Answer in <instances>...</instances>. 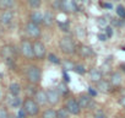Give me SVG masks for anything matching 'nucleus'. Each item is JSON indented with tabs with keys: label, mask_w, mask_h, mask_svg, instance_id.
<instances>
[{
	"label": "nucleus",
	"mask_w": 125,
	"mask_h": 118,
	"mask_svg": "<svg viewBox=\"0 0 125 118\" xmlns=\"http://www.w3.org/2000/svg\"><path fill=\"white\" fill-rule=\"evenodd\" d=\"M22 108L26 112V114L31 117H34L39 113V105L32 98H26L22 103Z\"/></svg>",
	"instance_id": "nucleus-1"
},
{
	"label": "nucleus",
	"mask_w": 125,
	"mask_h": 118,
	"mask_svg": "<svg viewBox=\"0 0 125 118\" xmlns=\"http://www.w3.org/2000/svg\"><path fill=\"white\" fill-rule=\"evenodd\" d=\"M59 46L61 52L65 54H74L76 52V46L70 37H62L59 42Z\"/></svg>",
	"instance_id": "nucleus-2"
},
{
	"label": "nucleus",
	"mask_w": 125,
	"mask_h": 118,
	"mask_svg": "<svg viewBox=\"0 0 125 118\" xmlns=\"http://www.w3.org/2000/svg\"><path fill=\"white\" fill-rule=\"evenodd\" d=\"M26 75H27V79L31 84H38L41 81V70L34 65H31L27 68Z\"/></svg>",
	"instance_id": "nucleus-3"
},
{
	"label": "nucleus",
	"mask_w": 125,
	"mask_h": 118,
	"mask_svg": "<svg viewBox=\"0 0 125 118\" xmlns=\"http://www.w3.org/2000/svg\"><path fill=\"white\" fill-rule=\"evenodd\" d=\"M21 53L23 54V57H26L27 59H32L34 57L33 53V43H31L28 39L22 41L21 43Z\"/></svg>",
	"instance_id": "nucleus-4"
},
{
	"label": "nucleus",
	"mask_w": 125,
	"mask_h": 118,
	"mask_svg": "<svg viewBox=\"0 0 125 118\" xmlns=\"http://www.w3.org/2000/svg\"><path fill=\"white\" fill-rule=\"evenodd\" d=\"M65 108L69 111L70 114H74V116H79L81 113V107L77 102V100L75 98H70L66 101V105H65Z\"/></svg>",
	"instance_id": "nucleus-5"
},
{
	"label": "nucleus",
	"mask_w": 125,
	"mask_h": 118,
	"mask_svg": "<svg viewBox=\"0 0 125 118\" xmlns=\"http://www.w3.org/2000/svg\"><path fill=\"white\" fill-rule=\"evenodd\" d=\"M33 53H34V58L37 59H43L47 54L45 50V46L41 42V41H36L33 43Z\"/></svg>",
	"instance_id": "nucleus-6"
},
{
	"label": "nucleus",
	"mask_w": 125,
	"mask_h": 118,
	"mask_svg": "<svg viewBox=\"0 0 125 118\" xmlns=\"http://www.w3.org/2000/svg\"><path fill=\"white\" fill-rule=\"evenodd\" d=\"M26 32L32 38H38L41 36V28H39V26L36 25V24H33V22H31V21L26 25Z\"/></svg>",
	"instance_id": "nucleus-7"
},
{
	"label": "nucleus",
	"mask_w": 125,
	"mask_h": 118,
	"mask_svg": "<svg viewBox=\"0 0 125 118\" xmlns=\"http://www.w3.org/2000/svg\"><path fill=\"white\" fill-rule=\"evenodd\" d=\"M60 92L56 90V89H50L47 91V97H48V103L50 105H56L59 101H60Z\"/></svg>",
	"instance_id": "nucleus-8"
},
{
	"label": "nucleus",
	"mask_w": 125,
	"mask_h": 118,
	"mask_svg": "<svg viewBox=\"0 0 125 118\" xmlns=\"http://www.w3.org/2000/svg\"><path fill=\"white\" fill-rule=\"evenodd\" d=\"M14 20V12L11 10H5L0 15V24L4 26H9Z\"/></svg>",
	"instance_id": "nucleus-9"
},
{
	"label": "nucleus",
	"mask_w": 125,
	"mask_h": 118,
	"mask_svg": "<svg viewBox=\"0 0 125 118\" xmlns=\"http://www.w3.org/2000/svg\"><path fill=\"white\" fill-rule=\"evenodd\" d=\"M61 10L66 12H74L77 10V5L75 0H61Z\"/></svg>",
	"instance_id": "nucleus-10"
},
{
	"label": "nucleus",
	"mask_w": 125,
	"mask_h": 118,
	"mask_svg": "<svg viewBox=\"0 0 125 118\" xmlns=\"http://www.w3.org/2000/svg\"><path fill=\"white\" fill-rule=\"evenodd\" d=\"M77 102H79L81 109L88 108V107L91 106V102H92V96H90V95H87V94H82V95H80Z\"/></svg>",
	"instance_id": "nucleus-11"
},
{
	"label": "nucleus",
	"mask_w": 125,
	"mask_h": 118,
	"mask_svg": "<svg viewBox=\"0 0 125 118\" xmlns=\"http://www.w3.org/2000/svg\"><path fill=\"white\" fill-rule=\"evenodd\" d=\"M34 98H36L34 101H36L39 106H44V105L48 103L47 92L43 91V90H38V91H36V94H34Z\"/></svg>",
	"instance_id": "nucleus-12"
},
{
	"label": "nucleus",
	"mask_w": 125,
	"mask_h": 118,
	"mask_svg": "<svg viewBox=\"0 0 125 118\" xmlns=\"http://www.w3.org/2000/svg\"><path fill=\"white\" fill-rule=\"evenodd\" d=\"M8 103L10 107L12 108H19L23 102H21V98L19 96H14V95H9L8 96Z\"/></svg>",
	"instance_id": "nucleus-13"
},
{
	"label": "nucleus",
	"mask_w": 125,
	"mask_h": 118,
	"mask_svg": "<svg viewBox=\"0 0 125 118\" xmlns=\"http://www.w3.org/2000/svg\"><path fill=\"white\" fill-rule=\"evenodd\" d=\"M97 90L101 91V92L107 94V92H110V91H112V86H110V84H109L108 81L101 80L99 83H97Z\"/></svg>",
	"instance_id": "nucleus-14"
},
{
	"label": "nucleus",
	"mask_w": 125,
	"mask_h": 118,
	"mask_svg": "<svg viewBox=\"0 0 125 118\" xmlns=\"http://www.w3.org/2000/svg\"><path fill=\"white\" fill-rule=\"evenodd\" d=\"M90 79L94 83H99L102 80V71L97 68H93L90 70Z\"/></svg>",
	"instance_id": "nucleus-15"
},
{
	"label": "nucleus",
	"mask_w": 125,
	"mask_h": 118,
	"mask_svg": "<svg viewBox=\"0 0 125 118\" xmlns=\"http://www.w3.org/2000/svg\"><path fill=\"white\" fill-rule=\"evenodd\" d=\"M43 17H44V15H43L42 12L34 11V12H32V15H31V22H33V24H36V25H39V24L43 22Z\"/></svg>",
	"instance_id": "nucleus-16"
},
{
	"label": "nucleus",
	"mask_w": 125,
	"mask_h": 118,
	"mask_svg": "<svg viewBox=\"0 0 125 118\" xmlns=\"http://www.w3.org/2000/svg\"><path fill=\"white\" fill-rule=\"evenodd\" d=\"M14 54H15V48L12 46H5V47H3V55L6 59H12Z\"/></svg>",
	"instance_id": "nucleus-17"
},
{
	"label": "nucleus",
	"mask_w": 125,
	"mask_h": 118,
	"mask_svg": "<svg viewBox=\"0 0 125 118\" xmlns=\"http://www.w3.org/2000/svg\"><path fill=\"white\" fill-rule=\"evenodd\" d=\"M79 53H80V55H81V57H83V58H88V57L93 55V50H92L90 47L83 46V44H82V46H80Z\"/></svg>",
	"instance_id": "nucleus-18"
},
{
	"label": "nucleus",
	"mask_w": 125,
	"mask_h": 118,
	"mask_svg": "<svg viewBox=\"0 0 125 118\" xmlns=\"http://www.w3.org/2000/svg\"><path fill=\"white\" fill-rule=\"evenodd\" d=\"M53 22H54V15H53V12L52 11H47L44 14V17H43V24L45 26H52Z\"/></svg>",
	"instance_id": "nucleus-19"
},
{
	"label": "nucleus",
	"mask_w": 125,
	"mask_h": 118,
	"mask_svg": "<svg viewBox=\"0 0 125 118\" xmlns=\"http://www.w3.org/2000/svg\"><path fill=\"white\" fill-rule=\"evenodd\" d=\"M9 92H10V95L19 96L20 92H21V86H20L17 83H12V84H10V86H9Z\"/></svg>",
	"instance_id": "nucleus-20"
},
{
	"label": "nucleus",
	"mask_w": 125,
	"mask_h": 118,
	"mask_svg": "<svg viewBox=\"0 0 125 118\" xmlns=\"http://www.w3.org/2000/svg\"><path fill=\"white\" fill-rule=\"evenodd\" d=\"M110 84L113 86H115V87L121 84V76H120L119 73H113L112 74V76H110Z\"/></svg>",
	"instance_id": "nucleus-21"
},
{
	"label": "nucleus",
	"mask_w": 125,
	"mask_h": 118,
	"mask_svg": "<svg viewBox=\"0 0 125 118\" xmlns=\"http://www.w3.org/2000/svg\"><path fill=\"white\" fill-rule=\"evenodd\" d=\"M15 4V0H0V8L4 10H10Z\"/></svg>",
	"instance_id": "nucleus-22"
},
{
	"label": "nucleus",
	"mask_w": 125,
	"mask_h": 118,
	"mask_svg": "<svg viewBox=\"0 0 125 118\" xmlns=\"http://www.w3.org/2000/svg\"><path fill=\"white\" fill-rule=\"evenodd\" d=\"M42 118H58V114H56V111L49 108V109H45L42 114Z\"/></svg>",
	"instance_id": "nucleus-23"
},
{
	"label": "nucleus",
	"mask_w": 125,
	"mask_h": 118,
	"mask_svg": "<svg viewBox=\"0 0 125 118\" xmlns=\"http://www.w3.org/2000/svg\"><path fill=\"white\" fill-rule=\"evenodd\" d=\"M56 114H58V118H69V116H70L69 111H68L65 107L59 108V109L56 111Z\"/></svg>",
	"instance_id": "nucleus-24"
},
{
	"label": "nucleus",
	"mask_w": 125,
	"mask_h": 118,
	"mask_svg": "<svg viewBox=\"0 0 125 118\" xmlns=\"http://www.w3.org/2000/svg\"><path fill=\"white\" fill-rule=\"evenodd\" d=\"M58 91L60 92V95H66L69 92V89H68L66 84H59L58 85Z\"/></svg>",
	"instance_id": "nucleus-25"
},
{
	"label": "nucleus",
	"mask_w": 125,
	"mask_h": 118,
	"mask_svg": "<svg viewBox=\"0 0 125 118\" xmlns=\"http://www.w3.org/2000/svg\"><path fill=\"white\" fill-rule=\"evenodd\" d=\"M27 3H28V5H30L31 8L37 9V8H39V6H41L42 0H27Z\"/></svg>",
	"instance_id": "nucleus-26"
},
{
	"label": "nucleus",
	"mask_w": 125,
	"mask_h": 118,
	"mask_svg": "<svg viewBox=\"0 0 125 118\" xmlns=\"http://www.w3.org/2000/svg\"><path fill=\"white\" fill-rule=\"evenodd\" d=\"M93 117H94V118H107V114L104 113V111H102V109H97V111L94 112Z\"/></svg>",
	"instance_id": "nucleus-27"
},
{
	"label": "nucleus",
	"mask_w": 125,
	"mask_h": 118,
	"mask_svg": "<svg viewBox=\"0 0 125 118\" xmlns=\"http://www.w3.org/2000/svg\"><path fill=\"white\" fill-rule=\"evenodd\" d=\"M116 15L120 16V17H123V19L125 17V9H124V6L120 5V6L116 8Z\"/></svg>",
	"instance_id": "nucleus-28"
},
{
	"label": "nucleus",
	"mask_w": 125,
	"mask_h": 118,
	"mask_svg": "<svg viewBox=\"0 0 125 118\" xmlns=\"http://www.w3.org/2000/svg\"><path fill=\"white\" fill-rule=\"evenodd\" d=\"M0 118H10L9 112L4 107H0Z\"/></svg>",
	"instance_id": "nucleus-29"
},
{
	"label": "nucleus",
	"mask_w": 125,
	"mask_h": 118,
	"mask_svg": "<svg viewBox=\"0 0 125 118\" xmlns=\"http://www.w3.org/2000/svg\"><path fill=\"white\" fill-rule=\"evenodd\" d=\"M48 59H49L52 63H54V64H59V63H60L59 58H58L55 54H49V55H48Z\"/></svg>",
	"instance_id": "nucleus-30"
},
{
	"label": "nucleus",
	"mask_w": 125,
	"mask_h": 118,
	"mask_svg": "<svg viewBox=\"0 0 125 118\" xmlns=\"http://www.w3.org/2000/svg\"><path fill=\"white\" fill-rule=\"evenodd\" d=\"M75 71L79 73V74H81V75H83V74L86 73V70H85V68H83L82 65H77V67H75Z\"/></svg>",
	"instance_id": "nucleus-31"
},
{
	"label": "nucleus",
	"mask_w": 125,
	"mask_h": 118,
	"mask_svg": "<svg viewBox=\"0 0 125 118\" xmlns=\"http://www.w3.org/2000/svg\"><path fill=\"white\" fill-rule=\"evenodd\" d=\"M97 24H98V26H101V27H107V20H104L103 17L98 19V20H97Z\"/></svg>",
	"instance_id": "nucleus-32"
},
{
	"label": "nucleus",
	"mask_w": 125,
	"mask_h": 118,
	"mask_svg": "<svg viewBox=\"0 0 125 118\" xmlns=\"http://www.w3.org/2000/svg\"><path fill=\"white\" fill-rule=\"evenodd\" d=\"M105 36H107L108 38H110V37L113 36V30H112V27H105Z\"/></svg>",
	"instance_id": "nucleus-33"
},
{
	"label": "nucleus",
	"mask_w": 125,
	"mask_h": 118,
	"mask_svg": "<svg viewBox=\"0 0 125 118\" xmlns=\"http://www.w3.org/2000/svg\"><path fill=\"white\" fill-rule=\"evenodd\" d=\"M64 68L65 69H75V67H74V64L73 63H70V62H64Z\"/></svg>",
	"instance_id": "nucleus-34"
},
{
	"label": "nucleus",
	"mask_w": 125,
	"mask_h": 118,
	"mask_svg": "<svg viewBox=\"0 0 125 118\" xmlns=\"http://www.w3.org/2000/svg\"><path fill=\"white\" fill-rule=\"evenodd\" d=\"M54 9H61V0H55L54 4H53Z\"/></svg>",
	"instance_id": "nucleus-35"
},
{
	"label": "nucleus",
	"mask_w": 125,
	"mask_h": 118,
	"mask_svg": "<svg viewBox=\"0 0 125 118\" xmlns=\"http://www.w3.org/2000/svg\"><path fill=\"white\" fill-rule=\"evenodd\" d=\"M27 114H26V112L23 111V108H21L20 111H19V113H17V118H25Z\"/></svg>",
	"instance_id": "nucleus-36"
},
{
	"label": "nucleus",
	"mask_w": 125,
	"mask_h": 118,
	"mask_svg": "<svg viewBox=\"0 0 125 118\" xmlns=\"http://www.w3.org/2000/svg\"><path fill=\"white\" fill-rule=\"evenodd\" d=\"M88 92H90V96H94L97 94V91L93 90V87H88Z\"/></svg>",
	"instance_id": "nucleus-37"
},
{
	"label": "nucleus",
	"mask_w": 125,
	"mask_h": 118,
	"mask_svg": "<svg viewBox=\"0 0 125 118\" xmlns=\"http://www.w3.org/2000/svg\"><path fill=\"white\" fill-rule=\"evenodd\" d=\"M98 38H99L101 41H107L108 37H107L105 35H103V33H99V35H98Z\"/></svg>",
	"instance_id": "nucleus-38"
},
{
	"label": "nucleus",
	"mask_w": 125,
	"mask_h": 118,
	"mask_svg": "<svg viewBox=\"0 0 125 118\" xmlns=\"http://www.w3.org/2000/svg\"><path fill=\"white\" fill-rule=\"evenodd\" d=\"M119 102H120V105L125 108V96H121V97H120V100H119Z\"/></svg>",
	"instance_id": "nucleus-39"
},
{
	"label": "nucleus",
	"mask_w": 125,
	"mask_h": 118,
	"mask_svg": "<svg viewBox=\"0 0 125 118\" xmlns=\"http://www.w3.org/2000/svg\"><path fill=\"white\" fill-rule=\"evenodd\" d=\"M121 68H123V70L125 71V64H121Z\"/></svg>",
	"instance_id": "nucleus-40"
}]
</instances>
